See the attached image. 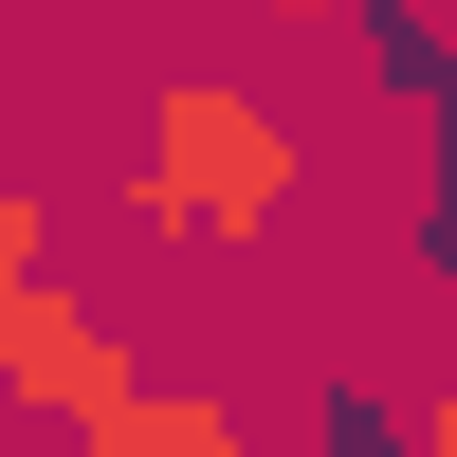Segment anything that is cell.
<instances>
[{
	"label": "cell",
	"mask_w": 457,
	"mask_h": 457,
	"mask_svg": "<svg viewBox=\"0 0 457 457\" xmlns=\"http://www.w3.org/2000/svg\"><path fill=\"white\" fill-rule=\"evenodd\" d=\"M202 457H312V439H238V421H220V439H202Z\"/></svg>",
	"instance_id": "cell-5"
},
{
	"label": "cell",
	"mask_w": 457,
	"mask_h": 457,
	"mask_svg": "<svg viewBox=\"0 0 457 457\" xmlns=\"http://www.w3.org/2000/svg\"><path fill=\"white\" fill-rule=\"evenodd\" d=\"M220 421H238V403H220V385H110L92 421H73V457H202Z\"/></svg>",
	"instance_id": "cell-3"
},
{
	"label": "cell",
	"mask_w": 457,
	"mask_h": 457,
	"mask_svg": "<svg viewBox=\"0 0 457 457\" xmlns=\"http://www.w3.org/2000/svg\"><path fill=\"white\" fill-rule=\"evenodd\" d=\"M275 19H348V0H275Z\"/></svg>",
	"instance_id": "cell-7"
},
{
	"label": "cell",
	"mask_w": 457,
	"mask_h": 457,
	"mask_svg": "<svg viewBox=\"0 0 457 457\" xmlns=\"http://www.w3.org/2000/svg\"><path fill=\"white\" fill-rule=\"evenodd\" d=\"M421 457H457V385H439V403H421Z\"/></svg>",
	"instance_id": "cell-6"
},
{
	"label": "cell",
	"mask_w": 457,
	"mask_h": 457,
	"mask_svg": "<svg viewBox=\"0 0 457 457\" xmlns=\"http://www.w3.org/2000/svg\"><path fill=\"white\" fill-rule=\"evenodd\" d=\"M0 275H55V202H0Z\"/></svg>",
	"instance_id": "cell-4"
},
{
	"label": "cell",
	"mask_w": 457,
	"mask_h": 457,
	"mask_svg": "<svg viewBox=\"0 0 457 457\" xmlns=\"http://www.w3.org/2000/svg\"><path fill=\"white\" fill-rule=\"evenodd\" d=\"M110 385H129L110 312H73L55 275H0V403H37V421H92Z\"/></svg>",
	"instance_id": "cell-2"
},
{
	"label": "cell",
	"mask_w": 457,
	"mask_h": 457,
	"mask_svg": "<svg viewBox=\"0 0 457 457\" xmlns=\"http://www.w3.org/2000/svg\"><path fill=\"white\" fill-rule=\"evenodd\" d=\"M293 183H312V146H293L275 110L238 92V73H165V92H146V165H129V220H146L165 256H256Z\"/></svg>",
	"instance_id": "cell-1"
}]
</instances>
